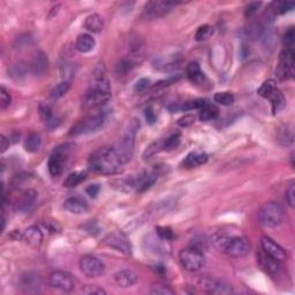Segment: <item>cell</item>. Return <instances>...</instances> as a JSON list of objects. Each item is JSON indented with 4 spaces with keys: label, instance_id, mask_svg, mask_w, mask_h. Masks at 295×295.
Wrapping results in <instances>:
<instances>
[{
    "label": "cell",
    "instance_id": "obj_1",
    "mask_svg": "<svg viewBox=\"0 0 295 295\" xmlns=\"http://www.w3.org/2000/svg\"><path fill=\"white\" fill-rule=\"evenodd\" d=\"M110 98L111 88L105 77V68L102 64L95 69L91 83L83 97L82 106L84 110H94L106 104Z\"/></svg>",
    "mask_w": 295,
    "mask_h": 295
},
{
    "label": "cell",
    "instance_id": "obj_2",
    "mask_svg": "<svg viewBox=\"0 0 295 295\" xmlns=\"http://www.w3.org/2000/svg\"><path fill=\"white\" fill-rule=\"evenodd\" d=\"M121 162L113 147L99 148L91 153L89 158V168L95 173L111 176L121 167Z\"/></svg>",
    "mask_w": 295,
    "mask_h": 295
},
{
    "label": "cell",
    "instance_id": "obj_3",
    "mask_svg": "<svg viewBox=\"0 0 295 295\" xmlns=\"http://www.w3.org/2000/svg\"><path fill=\"white\" fill-rule=\"evenodd\" d=\"M212 242L218 251L233 258L243 257L251 251V243L245 236H232L225 232H217L213 234Z\"/></svg>",
    "mask_w": 295,
    "mask_h": 295
},
{
    "label": "cell",
    "instance_id": "obj_4",
    "mask_svg": "<svg viewBox=\"0 0 295 295\" xmlns=\"http://www.w3.org/2000/svg\"><path fill=\"white\" fill-rule=\"evenodd\" d=\"M140 128V121L137 119H133L129 123L128 128L126 129L123 136L120 138L119 142L117 143L114 150H116L117 155L121 162V164H126L131 161L134 153V146H135V137L136 133Z\"/></svg>",
    "mask_w": 295,
    "mask_h": 295
},
{
    "label": "cell",
    "instance_id": "obj_5",
    "mask_svg": "<svg viewBox=\"0 0 295 295\" xmlns=\"http://www.w3.org/2000/svg\"><path fill=\"white\" fill-rule=\"evenodd\" d=\"M257 219L263 226L276 227L280 225L284 219V210L276 202H266L258 210Z\"/></svg>",
    "mask_w": 295,
    "mask_h": 295
},
{
    "label": "cell",
    "instance_id": "obj_6",
    "mask_svg": "<svg viewBox=\"0 0 295 295\" xmlns=\"http://www.w3.org/2000/svg\"><path fill=\"white\" fill-rule=\"evenodd\" d=\"M104 121L105 118L102 113L90 114V116L84 117L83 119L79 120V121L75 123L73 127H72L71 132H69V135L77 136V135L94 133V132H97L98 129L103 127Z\"/></svg>",
    "mask_w": 295,
    "mask_h": 295
},
{
    "label": "cell",
    "instance_id": "obj_7",
    "mask_svg": "<svg viewBox=\"0 0 295 295\" xmlns=\"http://www.w3.org/2000/svg\"><path fill=\"white\" fill-rule=\"evenodd\" d=\"M179 261L183 269L189 271V272H196L204 266L206 258H204L203 251L200 249L188 247V248L182 249L180 251Z\"/></svg>",
    "mask_w": 295,
    "mask_h": 295
},
{
    "label": "cell",
    "instance_id": "obj_8",
    "mask_svg": "<svg viewBox=\"0 0 295 295\" xmlns=\"http://www.w3.org/2000/svg\"><path fill=\"white\" fill-rule=\"evenodd\" d=\"M294 51L284 50L279 56L278 65L276 68V75L279 80H291L293 79L295 69H294Z\"/></svg>",
    "mask_w": 295,
    "mask_h": 295
},
{
    "label": "cell",
    "instance_id": "obj_9",
    "mask_svg": "<svg viewBox=\"0 0 295 295\" xmlns=\"http://www.w3.org/2000/svg\"><path fill=\"white\" fill-rule=\"evenodd\" d=\"M198 286L203 292L207 294H215V295H228L233 294V287L226 281H222L221 279L216 278H202L198 281Z\"/></svg>",
    "mask_w": 295,
    "mask_h": 295
},
{
    "label": "cell",
    "instance_id": "obj_10",
    "mask_svg": "<svg viewBox=\"0 0 295 295\" xmlns=\"http://www.w3.org/2000/svg\"><path fill=\"white\" fill-rule=\"evenodd\" d=\"M75 278L71 273L65 271H53L49 276V285L50 287L58 290L65 293H69L75 288Z\"/></svg>",
    "mask_w": 295,
    "mask_h": 295
},
{
    "label": "cell",
    "instance_id": "obj_11",
    "mask_svg": "<svg viewBox=\"0 0 295 295\" xmlns=\"http://www.w3.org/2000/svg\"><path fill=\"white\" fill-rule=\"evenodd\" d=\"M81 272L88 278H97L101 277L105 271V266L99 258L91 255H86L81 257L79 262Z\"/></svg>",
    "mask_w": 295,
    "mask_h": 295
},
{
    "label": "cell",
    "instance_id": "obj_12",
    "mask_svg": "<svg viewBox=\"0 0 295 295\" xmlns=\"http://www.w3.org/2000/svg\"><path fill=\"white\" fill-rule=\"evenodd\" d=\"M177 2L162 1V0H155V1L147 2L143 10V17L147 20H155L164 16L170 12Z\"/></svg>",
    "mask_w": 295,
    "mask_h": 295
},
{
    "label": "cell",
    "instance_id": "obj_13",
    "mask_svg": "<svg viewBox=\"0 0 295 295\" xmlns=\"http://www.w3.org/2000/svg\"><path fill=\"white\" fill-rule=\"evenodd\" d=\"M68 146L58 147L54 150L52 155L50 156L49 162H47V167H49V172L52 177H58L64 170V164L66 157L68 155Z\"/></svg>",
    "mask_w": 295,
    "mask_h": 295
},
{
    "label": "cell",
    "instance_id": "obj_14",
    "mask_svg": "<svg viewBox=\"0 0 295 295\" xmlns=\"http://www.w3.org/2000/svg\"><path fill=\"white\" fill-rule=\"evenodd\" d=\"M42 285H43V280L41 275L34 271H29L20 277L19 286L26 293H37L41 291Z\"/></svg>",
    "mask_w": 295,
    "mask_h": 295
},
{
    "label": "cell",
    "instance_id": "obj_15",
    "mask_svg": "<svg viewBox=\"0 0 295 295\" xmlns=\"http://www.w3.org/2000/svg\"><path fill=\"white\" fill-rule=\"evenodd\" d=\"M103 243L105 246L116 249V251L122 252V254L125 255H129L132 252L131 242H129L127 237L121 233L114 232V233L107 234V236L104 237Z\"/></svg>",
    "mask_w": 295,
    "mask_h": 295
},
{
    "label": "cell",
    "instance_id": "obj_16",
    "mask_svg": "<svg viewBox=\"0 0 295 295\" xmlns=\"http://www.w3.org/2000/svg\"><path fill=\"white\" fill-rule=\"evenodd\" d=\"M261 246L263 248V251L270 257L275 258L276 261L282 262L287 260V252L280 245H278L276 241L269 236H263L261 239Z\"/></svg>",
    "mask_w": 295,
    "mask_h": 295
},
{
    "label": "cell",
    "instance_id": "obj_17",
    "mask_svg": "<svg viewBox=\"0 0 295 295\" xmlns=\"http://www.w3.org/2000/svg\"><path fill=\"white\" fill-rule=\"evenodd\" d=\"M49 67V61H47V57L43 51H37L32 56L31 61H30V71L35 76H43L47 72Z\"/></svg>",
    "mask_w": 295,
    "mask_h": 295
},
{
    "label": "cell",
    "instance_id": "obj_18",
    "mask_svg": "<svg viewBox=\"0 0 295 295\" xmlns=\"http://www.w3.org/2000/svg\"><path fill=\"white\" fill-rule=\"evenodd\" d=\"M137 279H138L137 273L134 272V271L131 269L120 270L113 276L114 284L121 288L132 287L134 284H136Z\"/></svg>",
    "mask_w": 295,
    "mask_h": 295
},
{
    "label": "cell",
    "instance_id": "obj_19",
    "mask_svg": "<svg viewBox=\"0 0 295 295\" xmlns=\"http://www.w3.org/2000/svg\"><path fill=\"white\" fill-rule=\"evenodd\" d=\"M207 103L206 99H189V101L182 102V103H173L168 106V111L171 113L181 112V111H192V110H201L206 106Z\"/></svg>",
    "mask_w": 295,
    "mask_h": 295
},
{
    "label": "cell",
    "instance_id": "obj_20",
    "mask_svg": "<svg viewBox=\"0 0 295 295\" xmlns=\"http://www.w3.org/2000/svg\"><path fill=\"white\" fill-rule=\"evenodd\" d=\"M257 263L260 264V266L262 267V269L271 276L278 275L279 271H280L279 262L276 261L275 258L270 257V256L266 255L264 251L258 252L257 254Z\"/></svg>",
    "mask_w": 295,
    "mask_h": 295
},
{
    "label": "cell",
    "instance_id": "obj_21",
    "mask_svg": "<svg viewBox=\"0 0 295 295\" xmlns=\"http://www.w3.org/2000/svg\"><path fill=\"white\" fill-rule=\"evenodd\" d=\"M64 207L68 212L74 213V215H82V213L88 211L89 206L88 203L83 200V198L73 196L69 197L65 201Z\"/></svg>",
    "mask_w": 295,
    "mask_h": 295
},
{
    "label": "cell",
    "instance_id": "obj_22",
    "mask_svg": "<svg viewBox=\"0 0 295 295\" xmlns=\"http://www.w3.org/2000/svg\"><path fill=\"white\" fill-rule=\"evenodd\" d=\"M38 194L37 192L34 189H28L23 192V195L21 196L19 203H17V210L22 213L29 212L35 206L36 201H37Z\"/></svg>",
    "mask_w": 295,
    "mask_h": 295
},
{
    "label": "cell",
    "instance_id": "obj_23",
    "mask_svg": "<svg viewBox=\"0 0 295 295\" xmlns=\"http://www.w3.org/2000/svg\"><path fill=\"white\" fill-rule=\"evenodd\" d=\"M207 159H209V156H207L206 152L192 151L191 153H188L187 157L183 159L181 165L185 168H194L206 164Z\"/></svg>",
    "mask_w": 295,
    "mask_h": 295
},
{
    "label": "cell",
    "instance_id": "obj_24",
    "mask_svg": "<svg viewBox=\"0 0 295 295\" xmlns=\"http://www.w3.org/2000/svg\"><path fill=\"white\" fill-rule=\"evenodd\" d=\"M186 73H187V77L192 83L194 84H201L206 80V74L201 69V66L198 62H191L186 68Z\"/></svg>",
    "mask_w": 295,
    "mask_h": 295
},
{
    "label": "cell",
    "instance_id": "obj_25",
    "mask_svg": "<svg viewBox=\"0 0 295 295\" xmlns=\"http://www.w3.org/2000/svg\"><path fill=\"white\" fill-rule=\"evenodd\" d=\"M23 239L31 247H40L43 241V233L37 226H30L23 233Z\"/></svg>",
    "mask_w": 295,
    "mask_h": 295
},
{
    "label": "cell",
    "instance_id": "obj_26",
    "mask_svg": "<svg viewBox=\"0 0 295 295\" xmlns=\"http://www.w3.org/2000/svg\"><path fill=\"white\" fill-rule=\"evenodd\" d=\"M95 45L96 41L91 35L83 34L80 35L75 42V49L81 53H88L95 49Z\"/></svg>",
    "mask_w": 295,
    "mask_h": 295
},
{
    "label": "cell",
    "instance_id": "obj_27",
    "mask_svg": "<svg viewBox=\"0 0 295 295\" xmlns=\"http://www.w3.org/2000/svg\"><path fill=\"white\" fill-rule=\"evenodd\" d=\"M158 171H152V172L144 174L143 177H141L140 179H138V181L136 183V187L137 191L140 192H147L148 189H150L152 187L153 185H155V182L157 181L158 179Z\"/></svg>",
    "mask_w": 295,
    "mask_h": 295
},
{
    "label": "cell",
    "instance_id": "obj_28",
    "mask_svg": "<svg viewBox=\"0 0 295 295\" xmlns=\"http://www.w3.org/2000/svg\"><path fill=\"white\" fill-rule=\"evenodd\" d=\"M162 241H165V240L161 239L158 236L156 237L152 234H149L144 239V242L147 243V248H149V251H153L155 254H165L166 252V246L162 243Z\"/></svg>",
    "mask_w": 295,
    "mask_h": 295
},
{
    "label": "cell",
    "instance_id": "obj_29",
    "mask_svg": "<svg viewBox=\"0 0 295 295\" xmlns=\"http://www.w3.org/2000/svg\"><path fill=\"white\" fill-rule=\"evenodd\" d=\"M84 28L90 32H101L104 28V20L99 14H91L84 21Z\"/></svg>",
    "mask_w": 295,
    "mask_h": 295
},
{
    "label": "cell",
    "instance_id": "obj_30",
    "mask_svg": "<svg viewBox=\"0 0 295 295\" xmlns=\"http://www.w3.org/2000/svg\"><path fill=\"white\" fill-rule=\"evenodd\" d=\"M293 8H294V5L290 4V2L273 1V2H271L269 8H267V13H269V15H271L272 17H275L276 15L286 14L287 12L293 10Z\"/></svg>",
    "mask_w": 295,
    "mask_h": 295
},
{
    "label": "cell",
    "instance_id": "obj_31",
    "mask_svg": "<svg viewBox=\"0 0 295 295\" xmlns=\"http://www.w3.org/2000/svg\"><path fill=\"white\" fill-rule=\"evenodd\" d=\"M137 180H135L134 177H125V179H117L113 180L111 182V186L117 189V191L127 192H131L135 186H136Z\"/></svg>",
    "mask_w": 295,
    "mask_h": 295
},
{
    "label": "cell",
    "instance_id": "obj_32",
    "mask_svg": "<svg viewBox=\"0 0 295 295\" xmlns=\"http://www.w3.org/2000/svg\"><path fill=\"white\" fill-rule=\"evenodd\" d=\"M269 99L271 102V107H272L273 114L279 113L282 108H284L286 101H285L284 95H282V92L278 88H277L275 90V92L270 96Z\"/></svg>",
    "mask_w": 295,
    "mask_h": 295
},
{
    "label": "cell",
    "instance_id": "obj_33",
    "mask_svg": "<svg viewBox=\"0 0 295 295\" xmlns=\"http://www.w3.org/2000/svg\"><path fill=\"white\" fill-rule=\"evenodd\" d=\"M87 177V173L84 171H75V172L69 173L67 177L65 179L64 186L67 188H73L79 186L81 182H83Z\"/></svg>",
    "mask_w": 295,
    "mask_h": 295
},
{
    "label": "cell",
    "instance_id": "obj_34",
    "mask_svg": "<svg viewBox=\"0 0 295 295\" xmlns=\"http://www.w3.org/2000/svg\"><path fill=\"white\" fill-rule=\"evenodd\" d=\"M41 144H42L41 135L37 133H32L26 138L23 147H25L26 151L36 152V151H38V149L41 148Z\"/></svg>",
    "mask_w": 295,
    "mask_h": 295
},
{
    "label": "cell",
    "instance_id": "obj_35",
    "mask_svg": "<svg viewBox=\"0 0 295 295\" xmlns=\"http://www.w3.org/2000/svg\"><path fill=\"white\" fill-rule=\"evenodd\" d=\"M219 116V110L216 106H213V105H209L206 104V106L203 108H201L200 110V120L201 121L207 122V121H211V120L217 119V117Z\"/></svg>",
    "mask_w": 295,
    "mask_h": 295
},
{
    "label": "cell",
    "instance_id": "obj_36",
    "mask_svg": "<svg viewBox=\"0 0 295 295\" xmlns=\"http://www.w3.org/2000/svg\"><path fill=\"white\" fill-rule=\"evenodd\" d=\"M278 141L281 146H292L294 142L293 129L290 126H285L278 133Z\"/></svg>",
    "mask_w": 295,
    "mask_h": 295
},
{
    "label": "cell",
    "instance_id": "obj_37",
    "mask_svg": "<svg viewBox=\"0 0 295 295\" xmlns=\"http://www.w3.org/2000/svg\"><path fill=\"white\" fill-rule=\"evenodd\" d=\"M277 89V84L275 80H266L264 81L263 83L261 84L260 88L257 89V94L261 96V97L269 99L271 95L275 92V90Z\"/></svg>",
    "mask_w": 295,
    "mask_h": 295
},
{
    "label": "cell",
    "instance_id": "obj_38",
    "mask_svg": "<svg viewBox=\"0 0 295 295\" xmlns=\"http://www.w3.org/2000/svg\"><path fill=\"white\" fill-rule=\"evenodd\" d=\"M69 88H71V82L69 81H61V82H59L57 84L54 88L51 90V98L52 99H59L61 98L62 96H65L68 92Z\"/></svg>",
    "mask_w": 295,
    "mask_h": 295
},
{
    "label": "cell",
    "instance_id": "obj_39",
    "mask_svg": "<svg viewBox=\"0 0 295 295\" xmlns=\"http://www.w3.org/2000/svg\"><path fill=\"white\" fill-rule=\"evenodd\" d=\"M213 32H215V28L212 26L203 25L197 29L196 34H195V40L197 42L207 41L210 37H212Z\"/></svg>",
    "mask_w": 295,
    "mask_h": 295
},
{
    "label": "cell",
    "instance_id": "obj_40",
    "mask_svg": "<svg viewBox=\"0 0 295 295\" xmlns=\"http://www.w3.org/2000/svg\"><path fill=\"white\" fill-rule=\"evenodd\" d=\"M27 71H28V67H27L25 62H16V64H14L11 67L10 74L14 80L20 81L26 76Z\"/></svg>",
    "mask_w": 295,
    "mask_h": 295
},
{
    "label": "cell",
    "instance_id": "obj_41",
    "mask_svg": "<svg viewBox=\"0 0 295 295\" xmlns=\"http://www.w3.org/2000/svg\"><path fill=\"white\" fill-rule=\"evenodd\" d=\"M149 293L151 295H173L174 291L170 286L162 284V282H155L150 287Z\"/></svg>",
    "mask_w": 295,
    "mask_h": 295
},
{
    "label": "cell",
    "instance_id": "obj_42",
    "mask_svg": "<svg viewBox=\"0 0 295 295\" xmlns=\"http://www.w3.org/2000/svg\"><path fill=\"white\" fill-rule=\"evenodd\" d=\"M216 103L222 105V106H230L234 103V96L231 92H217L213 96Z\"/></svg>",
    "mask_w": 295,
    "mask_h": 295
},
{
    "label": "cell",
    "instance_id": "obj_43",
    "mask_svg": "<svg viewBox=\"0 0 295 295\" xmlns=\"http://www.w3.org/2000/svg\"><path fill=\"white\" fill-rule=\"evenodd\" d=\"M180 144V134L176 133L171 135L170 137H167L166 140L162 142V150L165 151H173L174 149H177Z\"/></svg>",
    "mask_w": 295,
    "mask_h": 295
},
{
    "label": "cell",
    "instance_id": "obj_44",
    "mask_svg": "<svg viewBox=\"0 0 295 295\" xmlns=\"http://www.w3.org/2000/svg\"><path fill=\"white\" fill-rule=\"evenodd\" d=\"M135 62L129 58L122 59L118 64V66H117V73L121 75V76H123V75H127L129 72H131V69L133 68Z\"/></svg>",
    "mask_w": 295,
    "mask_h": 295
},
{
    "label": "cell",
    "instance_id": "obj_45",
    "mask_svg": "<svg viewBox=\"0 0 295 295\" xmlns=\"http://www.w3.org/2000/svg\"><path fill=\"white\" fill-rule=\"evenodd\" d=\"M284 45L286 50L294 51V45H295V31L293 27H291L284 35Z\"/></svg>",
    "mask_w": 295,
    "mask_h": 295
},
{
    "label": "cell",
    "instance_id": "obj_46",
    "mask_svg": "<svg viewBox=\"0 0 295 295\" xmlns=\"http://www.w3.org/2000/svg\"><path fill=\"white\" fill-rule=\"evenodd\" d=\"M156 234H157L161 239L165 240V241H171V240H173V237H174L173 231L171 230L170 227H166V226L156 227Z\"/></svg>",
    "mask_w": 295,
    "mask_h": 295
},
{
    "label": "cell",
    "instance_id": "obj_47",
    "mask_svg": "<svg viewBox=\"0 0 295 295\" xmlns=\"http://www.w3.org/2000/svg\"><path fill=\"white\" fill-rule=\"evenodd\" d=\"M83 294L87 295H105L106 294V291L104 290V288L99 287V286L96 285H87L82 287V290H81Z\"/></svg>",
    "mask_w": 295,
    "mask_h": 295
},
{
    "label": "cell",
    "instance_id": "obj_48",
    "mask_svg": "<svg viewBox=\"0 0 295 295\" xmlns=\"http://www.w3.org/2000/svg\"><path fill=\"white\" fill-rule=\"evenodd\" d=\"M11 103H12L11 95L8 94L7 90H6L4 87H1V88H0V107H1L2 110H6V108L10 106Z\"/></svg>",
    "mask_w": 295,
    "mask_h": 295
},
{
    "label": "cell",
    "instance_id": "obj_49",
    "mask_svg": "<svg viewBox=\"0 0 295 295\" xmlns=\"http://www.w3.org/2000/svg\"><path fill=\"white\" fill-rule=\"evenodd\" d=\"M195 121H196V117H195L194 114H185V116L181 117V118L177 120V125L179 126V127L186 128V127H189V126H192Z\"/></svg>",
    "mask_w": 295,
    "mask_h": 295
},
{
    "label": "cell",
    "instance_id": "obj_50",
    "mask_svg": "<svg viewBox=\"0 0 295 295\" xmlns=\"http://www.w3.org/2000/svg\"><path fill=\"white\" fill-rule=\"evenodd\" d=\"M150 86H151V80L148 79V77H142V79H140L135 83L134 90L136 92H143L146 91Z\"/></svg>",
    "mask_w": 295,
    "mask_h": 295
},
{
    "label": "cell",
    "instance_id": "obj_51",
    "mask_svg": "<svg viewBox=\"0 0 295 295\" xmlns=\"http://www.w3.org/2000/svg\"><path fill=\"white\" fill-rule=\"evenodd\" d=\"M162 142H164V141H158V142L152 143L151 146L148 148L147 151L144 152V157L146 158L151 157V156L156 155V153L161 151V150H162Z\"/></svg>",
    "mask_w": 295,
    "mask_h": 295
},
{
    "label": "cell",
    "instance_id": "obj_52",
    "mask_svg": "<svg viewBox=\"0 0 295 295\" xmlns=\"http://www.w3.org/2000/svg\"><path fill=\"white\" fill-rule=\"evenodd\" d=\"M262 2L261 1H254V2H249L248 5H247L246 10H245V16L246 17H251L252 15L257 13L258 8L261 7Z\"/></svg>",
    "mask_w": 295,
    "mask_h": 295
},
{
    "label": "cell",
    "instance_id": "obj_53",
    "mask_svg": "<svg viewBox=\"0 0 295 295\" xmlns=\"http://www.w3.org/2000/svg\"><path fill=\"white\" fill-rule=\"evenodd\" d=\"M40 116L41 118L44 120V121H47L50 118H52V111H51V107L46 104H42L40 105Z\"/></svg>",
    "mask_w": 295,
    "mask_h": 295
},
{
    "label": "cell",
    "instance_id": "obj_54",
    "mask_svg": "<svg viewBox=\"0 0 295 295\" xmlns=\"http://www.w3.org/2000/svg\"><path fill=\"white\" fill-rule=\"evenodd\" d=\"M286 201L291 207L295 206V186L291 185L286 191Z\"/></svg>",
    "mask_w": 295,
    "mask_h": 295
},
{
    "label": "cell",
    "instance_id": "obj_55",
    "mask_svg": "<svg viewBox=\"0 0 295 295\" xmlns=\"http://www.w3.org/2000/svg\"><path fill=\"white\" fill-rule=\"evenodd\" d=\"M144 116H146V120L149 125H153V123L156 122V119H157L156 118L155 111L152 110L151 106H148L146 108V111H144Z\"/></svg>",
    "mask_w": 295,
    "mask_h": 295
},
{
    "label": "cell",
    "instance_id": "obj_56",
    "mask_svg": "<svg viewBox=\"0 0 295 295\" xmlns=\"http://www.w3.org/2000/svg\"><path fill=\"white\" fill-rule=\"evenodd\" d=\"M86 192H87V194H88L90 197L96 198V197L98 196L99 192H101V186L97 185V183H94V185H90V186H88V187H87Z\"/></svg>",
    "mask_w": 295,
    "mask_h": 295
},
{
    "label": "cell",
    "instance_id": "obj_57",
    "mask_svg": "<svg viewBox=\"0 0 295 295\" xmlns=\"http://www.w3.org/2000/svg\"><path fill=\"white\" fill-rule=\"evenodd\" d=\"M45 125H46V127L49 128L50 131H54V129L59 127L60 120L58 118H54V117H52V118H50L47 121H45Z\"/></svg>",
    "mask_w": 295,
    "mask_h": 295
},
{
    "label": "cell",
    "instance_id": "obj_58",
    "mask_svg": "<svg viewBox=\"0 0 295 295\" xmlns=\"http://www.w3.org/2000/svg\"><path fill=\"white\" fill-rule=\"evenodd\" d=\"M8 148H10V140L5 135H1L0 136V151L4 153L5 151H7Z\"/></svg>",
    "mask_w": 295,
    "mask_h": 295
},
{
    "label": "cell",
    "instance_id": "obj_59",
    "mask_svg": "<svg viewBox=\"0 0 295 295\" xmlns=\"http://www.w3.org/2000/svg\"><path fill=\"white\" fill-rule=\"evenodd\" d=\"M59 8H60V5H57V6H54V7L52 8V11H51V13H50V15H49V17H50V19H51V17H52V16H54V15H56L57 13H58Z\"/></svg>",
    "mask_w": 295,
    "mask_h": 295
}]
</instances>
